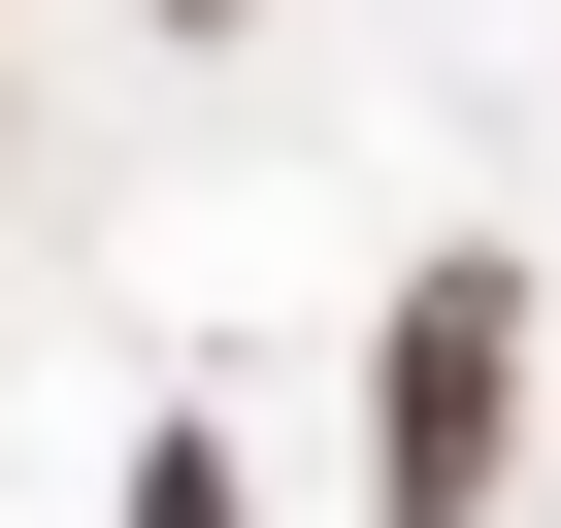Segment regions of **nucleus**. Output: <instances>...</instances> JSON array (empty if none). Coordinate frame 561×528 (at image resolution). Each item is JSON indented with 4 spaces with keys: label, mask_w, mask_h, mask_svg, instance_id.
<instances>
[{
    "label": "nucleus",
    "mask_w": 561,
    "mask_h": 528,
    "mask_svg": "<svg viewBox=\"0 0 561 528\" xmlns=\"http://www.w3.org/2000/svg\"><path fill=\"white\" fill-rule=\"evenodd\" d=\"M495 462H528V264L462 231V264H397V331H364V495L397 528H495Z\"/></svg>",
    "instance_id": "nucleus-1"
},
{
    "label": "nucleus",
    "mask_w": 561,
    "mask_h": 528,
    "mask_svg": "<svg viewBox=\"0 0 561 528\" xmlns=\"http://www.w3.org/2000/svg\"><path fill=\"white\" fill-rule=\"evenodd\" d=\"M165 34H231V0H165Z\"/></svg>",
    "instance_id": "nucleus-3"
},
{
    "label": "nucleus",
    "mask_w": 561,
    "mask_h": 528,
    "mask_svg": "<svg viewBox=\"0 0 561 528\" xmlns=\"http://www.w3.org/2000/svg\"><path fill=\"white\" fill-rule=\"evenodd\" d=\"M133 528H264V495H231V429H133Z\"/></svg>",
    "instance_id": "nucleus-2"
}]
</instances>
